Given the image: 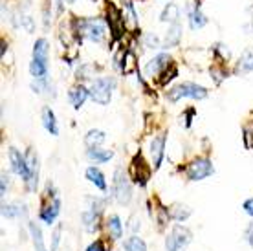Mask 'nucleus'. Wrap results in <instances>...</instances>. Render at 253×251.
<instances>
[{
    "mask_svg": "<svg viewBox=\"0 0 253 251\" xmlns=\"http://www.w3.org/2000/svg\"><path fill=\"white\" fill-rule=\"evenodd\" d=\"M48 42L46 39H39L33 44V59L30 64V72L35 81H46L48 77Z\"/></svg>",
    "mask_w": 253,
    "mask_h": 251,
    "instance_id": "1",
    "label": "nucleus"
},
{
    "mask_svg": "<svg viewBox=\"0 0 253 251\" xmlns=\"http://www.w3.org/2000/svg\"><path fill=\"white\" fill-rule=\"evenodd\" d=\"M105 20L101 19H77L74 20V32L77 37H86L94 42H101L105 37Z\"/></svg>",
    "mask_w": 253,
    "mask_h": 251,
    "instance_id": "2",
    "label": "nucleus"
},
{
    "mask_svg": "<svg viewBox=\"0 0 253 251\" xmlns=\"http://www.w3.org/2000/svg\"><path fill=\"white\" fill-rule=\"evenodd\" d=\"M184 97H191V99H204L208 97V90L200 84H195V83H182L178 86L171 88L167 92V99L171 103H176V101L184 99Z\"/></svg>",
    "mask_w": 253,
    "mask_h": 251,
    "instance_id": "3",
    "label": "nucleus"
},
{
    "mask_svg": "<svg viewBox=\"0 0 253 251\" xmlns=\"http://www.w3.org/2000/svg\"><path fill=\"white\" fill-rule=\"evenodd\" d=\"M59 213H61V200H59L57 193L51 189V183L48 182L44 200H42V208H41V218L50 226V224H53V220L59 216Z\"/></svg>",
    "mask_w": 253,
    "mask_h": 251,
    "instance_id": "4",
    "label": "nucleus"
},
{
    "mask_svg": "<svg viewBox=\"0 0 253 251\" xmlns=\"http://www.w3.org/2000/svg\"><path fill=\"white\" fill-rule=\"evenodd\" d=\"M116 86V81L112 77H99L92 83L90 86V97L97 103V105H108L110 97H112V90Z\"/></svg>",
    "mask_w": 253,
    "mask_h": 251,
    "instance_id": "5",
    "label": "nucleus"
},
{
    "mask_svg": "<svg viewBox=\"0 0 253 251\" xmlns=\"http://www.w3.org/2000/svg\"><path fill=\"white\" fill-rule=\"evenodd\" d=\"M193 235L187 227L184 226H174L169 237L165 239V250L167 251H184L189 246Z\"/></svg>",
    "mask_w": 253,
    "mask_h": 251,
    "instance_id": "6",
    "label": "nucleus"
},
{
    "mask_svg": "<svg viewBox=\"0 0 253 251\" xmlns=\"http://www.w3.org/2000/svg\"><path fill=\"white\" fill-rule=\"evenodd\" d=\"M215 172V167L211 164V160L208 158H196L193 160L187 167H185V174L189 180L193 182H200V180H206L208 176H211Z\"/></svg>",
    "mask_w": 253,
    "mask_h": 251,
    "instance_id": "7",
    "label": "nucleus"
},
{
    "mask_svg": "<svg viewBox=\"0 0 253 251\" xmlns=\"http://www.w3.org/2000/svg\"><path fill=\"white\" fill-rule=\"evenodd\" d=\"M114 196L121 206H126L132 198V187L123 169H116L114 172Z\"/></svg>",
    "mask_w": 253,
    "mask_h": 251,
    "instance_id": "8",
    "label": "nucleus"
},
{
    "mask_svg": "<svg viewBox=\"0 0 253 251\" xmlns=\"http://www.w3.org/2000/svg\"><path fill=\"white\" fill-rule=\"evenodd\" d=\"M130 176H132L134 182L138 183V185H145L149 182V178H151V167L145 164V160H143L141 154L134 156L132 164H130Z\"/></svg>",
    "mask_w": 253,
    "mask_h": 251,
    "instance_id": "9",
    "label": "nucleus"
},
{
    "mask_svg": "<svg viewBox=\"0 0 253 251\" xmlns=\"http://www.w3.org/2000/svg\"><path fill=\"white\" fill-rule=\"evenodd\" d=\"M171 64H172L171 57L167 55V53H160V55L152 57L151 61L147 63L145 76H149V77H160L165 72V70L171 66Z\"/></svg>",
    "mask_w": 253,
    "mask_h": 251,
    "instance_id": "10",
    "label": "nucleus"
},
{
    "mask_svg": "<svg viewBox=\"0 0 253 251\" xmlns=\"http://www.w3.org/2000/svg\"><path fill=\"white\" fill-rule=\"evenodd\" d=\"M26 162H28V180H26V187L30 191L37 189V180H39V156L37 152L30 149L26 152Z\"/></svg>",
    "mask_w": 253,
    "mask_h": 251,
    "instance_id": "11",
    "label": "nucleus"
},
{
    "mask_svg": "<svg viewBox=\"0 0 253 251\" xmlns=\"http://www.w3.org/2000/svg\"><path fill=\"white\" fill-rule=\"evenodd\" d=\"M149 154H151V164L154 169H158L162 165V160H164L165 154V134H158L156 138L151 139L149 143Z\"/></svg>",
    "mask_w": 253,
    "mask_h": 251,
    "instance_id": "12",
    "label": "nucleus"
},
{
    "mask_svg": "<svg viewBox=\"0 0 253 251\" xmlns=\"http://www.w3.org/2000/svg\"><path fill=\"white\" fill-rule=\"evenodd\" d=\"M99 216H101V206L97 204V200H92L90 206L84 213H83V226L90 233H94L99 226Z\"/></svg>",
    "mask_w": 253,
    "mask_h": 251,
    "instance_id": "13",
    "label": "nucleus"
},
{
    "mask_svg": "<svg viewBox=\"0 0 253 251\" xmlns=\"http://www.w3.org/2000/svg\"><path fill=\"white\" fill-rule=\"evenodd\" d=\"M107 20H108V26H110V30L114 33L116 39L121 37V32H123V26H125V20H123V13H120V9L112 4H108L107 6Z\"/></svg>",
    "mask_w": 253,
    "mask_h": 251,
    "instance_id": "14",
    "label": "nucleus"
},
{
    "mask_svg": "<svg viewBox=\"0 0 253 251\" xmlns=\"http://www.w3.org/2000/svg\"><path fill=\"white\" fill-rule=\"evenodd\" d=\"M9 162H11V170L15 174H19L22 180H28V162L26 156L20 154L17 149H9Z\"/></svg>",
    "mask_w": 253,
    "mask_h": 251,
    "instance_id": "15",
    "label": "nucleus"
},
{
    "mask_svg": "<svg viewBox=\"0 0 253 251\" xmlns=\"http://www.w3.org/2000/svg\"><path fill=\"white\" fill-rule=\"evenodd\" d=\"M88 95H90V90H86L83 84H79V86H74L68 92V99H70V103L74 105V108H81L84 99H86Z\"/></svg>",
    "mask_w": 253,
    "mask_h": 251,
    "instance_id": "16",
    "label": "nucleus"
},
{
    "mask_svg": "<svg viewBox=\"0 0 253 251\" xmlns=\"http://www.w3.org/2000/svg\"><path fill=\"white\" fill-rule=\"evenodd\" d=\"M42 125L51 136H57L59 134V126H57V120H55V114L50 107L42 108Z\"/></svg>",
    "mask_w": 253,
    "mask_h": 251,
    "instance_id": "17",
    "label": "nucleus"
},
{
    "mask_svg": "<svg viewBox=\"0 0 253 251\" xmlns=\"http://www.w3.org/2000/svg\"><path fill=\"white\" fill-rule=\"evenodd\" d=\"M105 227H107V233L110 235V239H121V235H123V224H121L120 216H116V214H112L110 218L105 222Z\"/></svg>",
    "mask_w": 253,
    "mask_h": 251,
    "instance_id": "18",
    "label": "nucleus"
},
{
    "mask_svg": "<svg viewBox=\"0 0 253 251\" xmlns=\"http://www.w3.org/2000/svg\"><path fill=\"white\" fill-rule=\"evenodd\" d=\"M84 174H86V180L94 183L97 189H101V191H107V182H105V176H103V172L97 169V167H88Z\"/></svg>",
    "mask_w": 253,
    "mask_h": 251,
    "instance_id": "19",
    "label": "nucleus"
},
{
    "mask_svg": "<svg viewBox=\"0 0 253 251\" xmlns=\"http://www.w3.org/2000/svg\"><path fill=\"white\" fill-rule=\"evenodd\" d=\"M86 156H88L94 164H107L108 160L114 156V152L108 151V149H99V147H95V149H88Z\"/></svg>",
    "mask_w": 253,
    "mask_h": 251,
    "instance_id": "20",
    "label": "nucleus"
},
{
    "mask_svg": "<svg viewBox=\"0 0 253 251\" xmlns=\"http://www.w3.org/2000/svg\"><path fill=\"white\" fill-rule=\"evenodd\" d=\"M253 72V50H246L237 63V74H250Z\"/></svg>",
    "mask_w": 253,
    "mask_h": 251,
    "instance_id": "21",
    "label": "nucleus"
},
{
    "mask_svg": "<svg viewBox=\"0 0 253 251\" xmlns=\"http://www.w3.org/2000/svg\"><path fill=\"white\" fill-rule=\"evenodd\" d=\"M180 39H182V26L176 22V24H172L169 28V32L165 35V42H164L165 48H174V46H178Z\"/></svg>",
    "mask_w": 253,
    "mask_h": 251,
    "instance_id": "22",
    "label": "nucleus"
},
{
    "mask_svg": "<svg viewBox=\"0 0 253 251\" xmlns=\"http://www.w3.org/2000/svg\"><path fill=\"white\" fill-rule=\"evenodd\" d=\"M178 17H180V9H178L176 4H167L164 7V11L160 15V20L162 22H171V24H176Z\"/></svg>",
    "mask_w": 253,
    "mask_h": 251,
    "instance_id": "23",
    "label": "nucleus"
},
{
    "mask_svg": "<svg viewBox=\"0 0 253 251\" xmlns=\"http://www.w3.org/2000/svg\"><path fill=\"white\" fill-rule=\"evenodd\" d=\"M105 139H107V136H105L103 130H90L88 134L84 136V143H86L88 149H95V147H99Z\"/></svg>",
    "mask_w": 253,
    "mask_h": 251,
    "instance_id": "24",
    "label": "nucleus"
},
{
    "mask_svg": "<svg viewBox=\"0 0 253 251\" xmlns=\"http://www.w3.org/2000/svg\"><path fill=\"white\" fill-rule=\"evenodd\" d=\"M30 233H32L33 246H35V251H48L44 246V239H42V233H41V227L37 224H30Z\"/></svg>",
    "mask_w": 253,
    "mask_h": 251,
    "instance_id": "25",
    "label": "nucleus"
},
{
    "mask_svg": "<svg viewBox=\"0 0 253 251\" xmlns=\"http://www.w3.org/2000/svg\"><path fill=\"white\" fill-rule=\"evenodd\" d=\"M206 22H208V19L204 17V13L200 11L198 7L191 9V13H189V26L193 28V30H200V28H204V26H206Z\"/></svg>",
    "mask_w": 253,
    "mask_h": 251,
    "instance_id": "26",
    "label": "nucleus"
},
{
    "mask_svg": "<svg viewBox=\"0 0 253 251\" xmlns=\"http://www.w3.org/2000/svg\"><path fill=\"white\" fill-rule=\"evenodd\" d=\"M169 214H171L172 220H176V222H184V220H187L191 216V209L187 208V206H172L171 211H169Z\"/></svg>",
    "mask_w": 253,
    "mask_h": 251,
    "instance_id": "27",
    "label": "nucleus"
},
{
    "mask_svg": "<svg viewBox=\"0 0 253 251\" xmlns=\"http://www.w3.org/2000/svg\"><path fill=\"white\" fill-rule=\"evenodd\" d=\"M125 251H147V244L139 237H130L123 242Z\"/></svg>",
    "mask_w": 253,
    "mask_h": 251,
    "instance_id": "28",
    "label": "nucleus"
},
{
    "mask_svg": "<svg viewBox=\"0 0 253 251\" xmlns=\"http://www.w3.org/2000/svg\"><path fill=\"white\" fill-rule=\"evenodd\" d=\"M138 70V63H136V57H134L132 51H126L123 55V68L121 72L123 74H130V72H136Z\"/></svg>",
    "mask_w": 253,
    "mask_h": 251,
    "instance_id": "29",
    "label": "nucleus"
},
{
    "mask_svg": "<svg viewBox=\"0 0 253 251\" xmlns=\"http://www.w3.org/2000/svg\"><path fill=\"white\" fill-rule=\"evenodd\" d=\"M26 209H22V206H15V204H11V206H4V209H2V214L6 216V218H17V216H20V214H24Z\"/></svg>",
    "mask_w": 253,
    "mask_h": 251,
    "instance_id": "30",
    "label": "nucleus"
},
{
    "mask_svg": "<svg viewBox=\"0 0 253 251\" xmlns=\"http://www.w3.org/2000/svg\"><path fill=\"white\" fill-rule=\"evenodd\" d=\"M125 7H126V13H123V20H125V22H130V26L136 28V26H138V15L134 11L132 2H126Z\"/></svg>",
    "mask_w": 253,
    "mask_h": 251,
    "instance_id": "31",
    "label": "nucleus"
},
{
    "mask_svg": "<svg viewBox=\"0 0 253 251\" xmlns=\"http://www.w3.org/2000/svg\"><path fill=\"white\" fill-rule=\"evenodd\" d=\"M176 74H178L176 66H174V64H171V66H169V68L165 70L164 74L158 77V83H160V84H167L171 79H174V77H176Z\"/></svg>",
    "mask_w": 253,
    "mask_h": 251,
    "instance_id": "32",
    "label": "nucleus"
},
{
    "mask_svg": "<svg viewBox=\"0 0 253 251\" xmlns=\"http://www.w3.org/2000/svg\"><path fill=\"white\" fill-rule=\"evenodd\" d=\"M244 143L248 149H253V121H248L244 125Z\"/></svg>",
    "mask_w": 253,
    "mask_h": 251,
    "instance_id": "33",
    "label": "nucleus"
},
{
    "mask_svg": "<svg viewBox=\"0 0 253 251\" xmlns=\"http://www.w3.org/2000/svg\"><path fill=\"white\" fill-rule=\"evenodd\" d=\"M94 76V66L92 64H84L81 68L77 70V79L81 77V79H90V77Z\"/></svg>",
    "mask_w": 253,
    "mask_h": 251,
    "instance_id": "34",
    "label": "nucleus"
},
{
    "mask_svg": "<svg viewBox=\"0 0 253 251\" xmlns=\"http://www.w3.org/2000/svg\"><path fill=\"white\" fill-rule=\"evenodd\" d=\"M143 44H145L147 48H160V41L156 35H152V33H147L145 37H143Z\"/></svg>",
    "mask_w": 253,
    "mask_h": 251,
    "instance_id": "35",
    "label": "nucleus"
},
{
    "mask_svg": "<svg viewBox=\"0 0 253 251\" xmlns=\"http://www.w3.org/2000/svg\"><path fill=\"white\" fill-rule=\"evenodd\" d=\"M59 242H61V227H57V229L53 231V235H51V248H50V251L57 250Z\"/></svg>",
    "mask_w": 253,
    "mask_h": 251,
    "instance_id": "36",
    "label": "nucleus"
},
{
    "mask_svg": "<svg viewBox=\"0 0 253 251\" xmlns=\"http://www.w3.org/2000/svg\"><path fill=\"white\" fill-rule=\"evenodd\" d=\"M86 251H108V250L103 240H95V242H92V244L86 248Z\"/></svg>",
    "mask_w": 253,
    "mask_h": 251,
    "instance_id": "37",
    "label": "nucleus"
},
{
    "mask_svg": "<svg viewBox=\"0 0 253 251\" xmlns=\"http://www.w3.org/2000/svg\"><path fill=\"white\" fill-rule=\"evenodd\" d=\"M215 51H216V53H220V57L224 59V61H226V59H229V50L224 46V44H216Z\"/></svg>",
    "mask_w": 253,
    "mask_h": 251,
    "instance_id": "38",
    "label": "nucleus"
},
{
    "mask_svg": "<svg viewBox=\"0 0 253 251\" xmlns=\"http://www.w3.org/2000/svg\"><path fill=\"white\" fill-rule=\"evenodd\" d=\"M242 208H244V213L250 214V216L253 218V198H248V200L244 202V206H242Z\"/></svg>",
    "mask_w": 253,
    "mask_h": 251,
    "instance_id": "39",
    "label": "nucleus"
},
{
    "mask_svg": "<svg viewBox=\"0 0 253 251\" xmlns=\"http://www.w3.org/2000/svg\"><path fill=\"white\" fill-rule=\"evenodd\" d=\"M7 183H9V176H7L6 172H2V185H0V193H2V195H6Z\"/></svg>",
    "mask_w": 253,
    "mask_h": 251,
    "instance_id": "40",
    "label": "nucleus"
},
{
    "mask_svg": "<svg viewBox=\"0 0 253 251\" xmlns=\"http://www.w3.org/2000/svg\"><path fill=\"white\" fill-rule=\"evenodd\" d=\"M211 74H216V76H215L216 83H220L222 79H224V77H226V76H224V74H226V72H224V70H222V68H211Z\"/></svg>",
    "mask_w": 253,
    "mask_h": 251,
    "instance_id": "41",
    "label": "nucleus"
},
{
    "mask_svg": "<svg viewBox=\"0 0 253 251\" xmlns=\"http://www.w3.org/2000/svg\"><path fill=\"white\" fill-rule=\"evenodd\" d=\"M246 242L250 246H253V222L248 226V229H246Z\"/></svg>",
    "mask_w": 253,
    "mask_h": 251,
    "instance_id": "42",
    "label": "nucleus"
},
{
    "mask_svg": "<svg viewBox=\"0 0 253 251\" xmlns=\"http://www.w3.org/2000/svg\"><path fill=\"white\" fill-rule=\"evenodd\" d=\"M130 229H132V231H136V229H139V220L132 218V224H130Z\"/></svg>",
    "mask_w": 253,
    "mask_h": 251,
    "instance_id": "43",
    "label": "nucleus"
},
{
    "mask_svg": "<svg viewBox=\"0 0 253 251\" xmlns=\"http://www.w3.org/2000/svg\"><path fill=\"white\" fill-rule=\"evenodd\" d=\"M63 2H64V0H57V9H59V11L63 9Z\"/></svg>",
    "mask_w": 253,
    "mask_h": 251,
    "instance_id": "44",
    "label": "nucleus"
},
{
    "mask_svg": "<svg viewBox=\"0 0 253 251\" xmlns=\"http://www.w3.org/2000/svg\"><path fill=\"white\" fill-rule=\"evenodd\" d=\"M74 2H76V0H66V4H74Z\"/></svg>",
    "mask_w": 253,
    "mask_h": 251,
    "instance_id": "45",
    "label": "nucleus"
}]
</instances>
